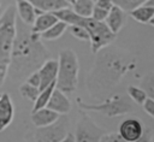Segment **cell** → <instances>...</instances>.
<instances>
[{
  "label": "cell",
  "mask_w": 154,
  "mask_h": 142,
  "mask_svg": "<svg viewBox=\"0 0 154 142\" xmlns=\"http://www.w3.org/2000/svg\"><path fill=\"white\" fill-rule=\"evenodd\" d=\"M0 95H1V94H0Z\"/></svg>",
  "instance_id": "cell-36"
},
{
  "label": "cell",
  "mask_w": 154,
  "mask_h": 142,
  "mask_svg": "<svg viewBox=\"0 0 154 142\" xmlns=\"http://www.w3.org/2000/svg\"><path fill=\"white\" fill-rule=\"evenodd\" d=\"M128 95L130 96L131 100H134L136 103L138 105H142L146 99L148 97L146 90L142 88V87H136V85H129L128 87Z\"/></svg>",
  "instance_id": "cell-21"
},
{
  "label": "cell",
  "mask_w": 154,
  "mask_h": 142,
  "mask_svg": "<svg viewBox=\"0 0 154 142\" xmlns=\"http://www.w3.org/2000/svg\"><path fill=\"white\" fill-rule=\"evenodd\" d=\"M16 11L20 20L28 25H32L37 14L42 13L28 0H16Z\"/></svg>",
  "instance_id": "cell-11"
},
{
  "label": "cell",
  "mask_w": 154,
  "mask_h": 142,
  "mask_svg": "<svg viewBox=\"0 0 154 142\" xmlns=\"http://www.w3.org/2000/svg\"><path fill=\"white\" fill-rule=\"evenodd\" d=\"M46 107L51 108L52 111L61 116V114H67L71 111V102L65 93H63L58 88H54Z\"/></svg>",
  "instance_id": "cell-9"
},
{
  "label": "cell",
  "mask_w": 154,
  "mask_h": 142,
  "mask_svg": "<svg viewBox=\"0 0 154 142\" xmlns=\"http://www.w3.org/2000/svg\"><path fill=\"white\" fill-rule=\"evenodd\" d=\"M147 4H148V5H152V6H154V0H149Z\"/></svg>",
  "instance_id": "cell-34"
},
{
  "label": "cell",
  "mask_w": 154,
  "mask_h": 142,
  "mask_svg": "<svg viewBox=\"0 0 154 142\" xmlns=\"http://www.w3.org/2000/svg\"><path fill=\"white\" fill-rule=\"evenodd\" d=\"M95 1L94 0H77L72 5V10L82 17H91L94 10Z\"/></svg>",
  "instance_id": "cell-19"
},
{
  "label": "cell",
  "mask_w": 154,
  "mask_h": 142,
  "mask_svg": "<svg viewBox=\"0 0 154 142\" xmlns=\"http://www.w3.org/2000/svg\"><path fill=\"white\" fill-rule=\"evenodd\" d=\"M19 93L22 94V96L28 100V101H31V102H35V100L37 99L38 96V93H40V89L37 87H34L29 83H23L20 87H19Z\"/></svg>",
  "instance_id": "cell-22"
},
{
  "label": "cell",
  "mask_w": 154,
  "mask_h": 142,
  "mask_svg": "<svg viewBox=\"0 0 154 142\" xmlns=\"http://www.w3.org/2000/svg\"><path fill=\"white\" fill-rule=\"evenodd\" d=\"M99 142H125L122 136L118 132H109V134H102Z\"/></svg>",
  "instance_id": "cell-26"
},
{
  "label": "cell",
  "mask_w": 154,
  "mask_h": 142,
  "mask_svg": "<svg viewBox=\"0 0 154 142\" xmlns=\"http://www.w3.org/2000/svg\"><path fill=\"white\" fill-rule=\"evenodd\" d=\"M129 13L136 22L147 24V23H150V20L154 18V6L144 4V5H141L136 8H134Z\"/></svg>",
  "instance_id": "cell-16"
},
{
  "label": "cell",
  "mask_w": 154,
  "mask_h": 142,
  "mask_svg": "<svg viewBox=\"0 0 154 142\" xmlns=\"http://www.w3.org/2000/svg\"><path fill=\"white\" fill-rule=\"evenodd\" d=\"M69 31L71 32V35L73 37H76L81 41H89L90 40L88 31L81 25H69Z\"/></svg>",
  "instance_id": "cell-25"
},
{
  "label": "cell",
  "mask_w": 154,
  "mask_h": 142,
  "mask_svg": "<svg viewBox=\"0 0 154 142\" xmlns=\"http://www.w3.org/2000/svg\"><path fill=\"white\" fill-rule=\"evenodd\" d=\"M105 23L112 32H114V34L119 32L125 23V11H123L117 5H113V7L109 10V12L105 19Z\"/></svg>",
  "instance_id": "cell-14"
},
{
  "label": "cell",
  "mask_w": 154,
  "mask_h": 142,
  "mask_svg": "<svg viewBox=\"0 0 154 142\" xmlns=\"http://www.w3.org/2000/svg\"><path fill=\"white\" fill-rule=\"evenodd\" d=\"M16 34L17 11L14 6H7L0 16V65H10Z\"/></svg>",
  "instance_id": "cell-4"
},
{
  "label": "cell",
  "mask_w": 154,
  "mask_h": 142,
  "mask_svg": "<svg viewBox=\"0 0 154 142\" xmlns=\"http://www.w3.org/2000/svg\"><path fill=\"white\" fill-rule=\"evenodd\" d=\"M41 12H55L58 10L65 8L69 4L65 0H28Z\"/></svg>",
  "instance_id": "cell-17"
},
{
  "label": "cell",
  "mask_w": 154,
  "mask_h": 142,
  "mask_svg": "<svg viewBox=\"0 0 154 142\" xmlns=\"http://www.w3.org/2000/svg\"><path fill=\"white\" fill-rule=\"evenodd\" d=\"M144 132L143 124L141 120L135 118L125 119L120 123L118 134L122 136V138L125 142H134L137 141Z\"/></svg>",
  "instance_id": "cell-8"
},
{
  "label": "cell",
  "mask_w": 154,
  "mask_h": 142,
  "mask_svg": "<svg viewBox=\"0 0 154 142\" xmlns=\"http://www.w3.org/2000/svg\"><path fill=\"white\" fill-rule=\"evenodd\" d=\"M58 20L59 19L54 14V12H42V13L37 14L34 24L31 25V29L34 32L41 34V32L46 31L48 28H51L53 24H55Z\"/></svg>",
  "instance_id": "cell-15"
},
{
  "label": "cell",
  "mask_w": 154,
  "mask_h": 142,
  "mask_svg": "<svg viewBox=\"0 0 154 142\" xmlns=\"http://www.w3.org/2000/svg\"><path fill=\"white\" fill-rule=\"evenodd\" d=\"M134 142H152V132H150V130H144L143 135L137 141H134Z\"/></svg>",
  "instance_id": "cell-31"
},
{
  "label": "cell",
  "mask_w": 154,
  "mask_h": 142,
  "mask_svg": "<svg viewBox=\"0 0 154 142\" xmlns=\"http://www.w3.org/2000/svg\"><path fill=\"white\" fill-rule=\"evenodd\" d=\"M113 0H95V6L109 11L113 7Z\"/></svg>",
  "instance_id": "cell-30"
},
{
  "label": "cell",
  "mask_w": 154,
  "mask_h": 142,
  "mask_svg": "<svg viewBox=\"0 0 154 142\" xmlns=\"http://www.w3.org/2000/svg\"><path fill=\"white\" fill-rule=\"evenodd\" d=\"M38 75L41 77V85L40 90L45 89L49 84L54 83L58 75V60L54 59H47L37 70Z\"/></svg>",
  "instance_id": "cell-10"
},
{
  "label": "cell",
  "mask_w": 154,
  "mask_h": 142,
  "mask_svg": "<svg viewBox=\"0 0 154 142\" xmlns=\"http://www.w3.org/2000/svg\"><path fill=\"white\" fill-rule=\"evenodd\" d=\"M103 131L87 116L83 114L77 123L75 140L76 142H99Z\"/></svg>",
  "instance_id": "cell-7"
},
{
  "label": "cell",
  "mask_w": 154,
  "mask_h": 142,
  "mask_svg": "<svg viewBox=\"0 0 154 142\" xmlns=\"http://www.w3.org/2000/svg\"><path fill=\"white\" fill-rule=\"evenodd\" d=\"M69 28V25L65 23V22H63V20H58L55 24H53L51 28H48L46 31H43V32H41L40 34V36L42 37V39H45V40H57V39H59L64 32H65V30Z\"/></svg>",
  "instance_id": "cell-18"
},
{
  "label": "cell",
  "mask_w": 154,
  "mask_h": 142,
  "mask_svg": "<svg viewBox=\"0 0 154 142\" xmlns=\"http://www.w3.org/2000/svg\"><path fill=\"white\" fill-rule=\"evenodd\" d=\"M78 58L72 49H63L58 59V75L55 88L65 94H71L77 89L78 83Z\"/></svg>",
  "instance_id": "cell-3"
},
{
  "label": "cell",
  "mask_w": 154,
  "mask_h": 142,
  "mask_svg": "<svg viewBox=\"0 0 154 142\" xmlns=\"http://www.w3.org/2000/svg\"><path fill=\"white\" fill-rule=\"evenodd\" d=\"M149 24H152V25H153V26H154V18H153V19H152V20H150V23H149Z\"/></svg>",
  "instance_id": "cell-35"
},
{
  "label": "cell",
  "mask_w": 154,
  "mask_h": 142,
  "mask_svg": "<svg viewBox=\"0 0 154 142\" xmlns=\"http://www.w3.org/2000/svg\"><path fill=\"white\" fill-rule=\"evenodd\" d=\"M69 125L67 116L61 114L54 123L36 128L32 132V142H59L69 134Z\"/></svg>",
  "instance_id": "cell-6"
},
{
  "label": "cell",
  "mask_w": 154,
  "mask_h": 142,
  "mask_svg": "<svg viewBox=\"0 0 154 142\" xmlns=\"http://www.w3.org/2000/svg\"><path fill=\"white\" fill-rule=\"evenodd\" d=\"M25 82L29 83V84H31V85H34V87H37V88L40 89V85H41V77H40V75H38V71L36 70V71L31 72V73L25 78Z\"/></svg>",
  "instance_id": "cell-28"
},
{
  "label": "cell",
  "mask_w": 154,
  "mask_h": 142,
  "mask_svg": "<svg viewBox=\"0 0 154 142\" xmlns=\"http://www.w3.org/2000/svg\"><path fill=\"white\" fill-rule=\"evenodd\" d=\"M65 1H66V2L69 4V5H73V4H75V2L77 1V0H65Z\"/></svg>",
  "instance_id": "cell-33"
},
{
  "label": "cell",
  "mask_w": 154,
  "mask_h": 142,
  "mask_svg": "<svg viewBox=\"0 0 154 142\" xmlns=\"http://www.w3.org/2000/svg\"><path fill=\"white\" fill-rule=\"evenodd\" d=\"M54 14L58 17V19L65 22L67 25L83 26L89 34V37H90L89 41H90L93 53H97L103 47H107L116 39V34L109 30V28L106 25L105 22L95 20L91 17L78 16L72 8L65 7L55 11Z\"/></svg>",
  "instance_id": "cell-2"
},
{
  "label": "cell",
  "mask_w": 154,
  "mask_h": 142,
  "mask_svg": "<svg viewBox=\"0 0 154 142\" xmlns=\"http://www.w3.org/2000/svg\"><path fill=\"white\" fill-rule=\"evenodd\" d=\"M141 87L146 90L148 97L154 99V72H149L143 77Z\"/></svg>",
  "instance_id": "cell-24"
},
{
  "label": "cell",
  "mask_w": 154,
  "mask_h": 142,
  "mask_svg": "<svg viewBox=\"0 0 154 142\" xmlns=\"http://www.w3.org/2000/svg\"><path fill=\"white\" fill-rule=\"evenodd\" d=\"M49 53L41 42V36L34 32L31 25L17 20V34L13 42L8 73L14 78L28 77L48 59Z\"/></svg>",
  "instance_id": "cell-1"
},
{
  "label": "cell",
  "mask_w": 154,
  "mask_h": 142,
  "mask_svg": "<svg viewBox=\"0 0 154 142\" xmlns=\"http://www.w3.org/2000/svg\"><path fill=\"white\" fill-rule=\"evenodd\" d=\"M54 88H55V82H54V83H52V84H49V85H48V87H46L45 89L40 90L38 96H37V99H36V100H35V102H34L32 111H36V110H40V108H42V107H46V106H47L48 100H49V97H51V95H52V93H53Z\"/></svg>",
  "instance_id": "cell-20"
},
{
  "label": "cell",
  "mask_w": 154,
  "mask_h": 142,
  "mask_svg": "<svg viewBox=\"0 0 154 142\" xmlns=\"http://www.w3.org/2000/svg\"><path fill=\"white\" fill-rule=\"evenodd\" d=\"M142 106H143L144 112H146L147 114H149L150 117L154 118V99H152V97H147L146 101L142 103Z\"/></svg>",
  "instance_id": "cell-29"
},
{
  "label": "cell",
  "mask_w": 154,
  "mask_h": 142,
  "mask_svg": "<svg viewBox=\"0 0 154 142\" xmlns=\"http://www.w3.org/2000/svg\"><path fill=\"white\" fill-rule=\"evenodd\" d=\"M148 1L149 0H113V4L117 5V6H119L123 11L130 12L134 8L138 7V6L147 4Z\"/></svg>",
  "instance_id": "cell-23"
},
{
  "label": "cell",
  "mask_w": 154,
  "mask_h": 142,
  "mask_svg": "<svg viewBox=\"0 0 154 142\" xmlns=\"http://www.w3.org/2000/svg\"><path fill=\"white\" fill-rule=\"evenodd\" d=\"M14 108L11 96L7 93L0 95V131L5 130L13 120Z\"/></svg>",
  "instance_id": "cell-12"
},
{
  "label": "cell",
  "mask_w": 154,
  "mask_h": 142,
  "mask_svg": "<svg viewBox=\"0 0 154 142\" xmlns=\"http://www.w3.org/2000/svg\"><path fill=\"white\" fill-rule=\"evenodd\" d=\"M109 11L107 10H103L101 7H97L94 5V10H93V13H91V18H94L95 20H99V22H105L107 14H108Z\"/></svg>",
  "instance_id": "cell-27"
},
{
  "label": "cell",
  "mask_w": 154,
  "mask_h": 142,
  "mask_svg": "<svg viewBox=\"0 0 154 142\" xmlns=\"http://www.w3.org/2000/svg\"><path fill=\"white\" fill-rule=\"evenodd\" d=\"M59 117H60V114L52 111L51 108L42 107L40 110L32 111L31 122L36 128H41V126H46V125H49V124L54 123Z\"/></svg>",
  "instance_id": "cell-13"
},
{
  "label": "cell",
  "mask_w": 154,
  "mask_h": 142,
  "mask_svg": "<svg viewBox=\"0 0 154 142\" xmlns=\"http://www.w3.org/2000/svg\"><path fill=\"white\" fill-rule=\"evenodd\" d=\"M76 102L81 110L99 112L106 117H117L120 114L129 113L132 110L131 102L128 99L119 96V95H116V96H113V97H111V99H108L101 103H95V105L85 103L81 99H77Z\"/></svg>",
  "instance_id": "cell-5"
},
{
  "label": "cell",
  "mask_w": 154,
  "mask_h": 142,
  "mask_svg": "<svg viewBox=\"0 0 154 142\" xmlns=\"http://www.w3.org/2000/svg\"><path fill=\"white\" fill-rule=\"evenodd\" d=\"M59 142H76V140H75V135L73 134H71V132H69L61 141H59Z\"/></svg>",
  "instance_id": "cell-32"
}]
</instances>
